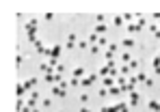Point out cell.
<instances>
[{"label": "cell", "instance_id": "34", "mask_svg": "<svg viewBox=\"0 0 160 112\" xmlns=\"http://www.w3.org/2000/svg\"><path fill=\"white\" fill-rule=\"evenodd\" d=\"M158 26H160V24H158Z\"/></svg>", "mask_w": 160, "mask_h": 112}, {"label": "cell", "instance_id": "6", "mask_svg": "<svg viewBox=\"0 0 160 112\" xmlns=\"http://www.w3.org/2000/svg\"><path fill=\"white\" fill-rule=\"evenodd\" d=\"M95 80H97V76H95V73H91V76H89V78H84L80 84H82V86H91V84L95 82Z\"/></svg>", "mask_w": 160, "mask_h": 112}, {"label": "cell", "instance_id": "2", "mask_svg": "<svg viewBox=\"0 0 160 112\" xmlns=\"http://www.w3.org/2000/svg\"><path fill=\"white\" fill-rule=\"evenodd\" d=\"M61 50H63V48H61V45H54V48H50V58H54V60H58V56H61Z\"/></svg>", "mask_w": 160, "mask_h": 112}, {"label": "cell", "instance_id": "16", "mask_svg": "<svg viewBox=\"0 0 160 112\" xmlns=\"http://www.w3.org/2000/svg\"><path fill=\"white\" fill-rule=\"evenodd\" d=\"M102 112H119V108H117V106H104Z\"/></svg>", "mask_w": 160, "mask_h": 112}, {"label": "cell", "instance_id": "28", "mask_svg": "<svg viewBox=\"0 0 160 112\" xmlns=\"http://www.w3.org/2000/svg\"><path fill=\"white\" fill-rule=\"evenodd\" d=\"M22 60H24V58H22V54H17V56H15V67H19V65H22Z\"/></svg>", "mask_w": 160, "mask_h": 112}, {"label": "cell", "instance_id": "30", "mask_svg": "<svg viewBox=\"0 0 160 112\" xmlns=\"http://www.w3.org/2000/svg\"><path fill=\"white\" fill-rule=\"evenodd\" d=\"M63 71H65V65H58V67H56V76H61Z\"/></svg>", "mask_w": 160, "mask_h": 112}, {"label": "cell", "instance_id": "15", "mask_svg": "<svg viewBox=\"0 0 160 112\" xmlns=\"http://www.w3.org/2000/svg\"><path fill=\"white\" fill-rule=\"evenodd\" d=\"M22 108H24V97H17V103H15V110L22 112Z\"/></svg>", "mask_w": 160, "mask_h": 112}, {"label": "cell", "instance_id": "9", "mask_svg": "<svg viewBox=\"0 0 160 112\" xmlns=\"http://www.w3.org/2000/svg\"><path fill=\"white\" fill-rule=\"evenodd\" d=\"M35 84H37V78H30V80H26V82H24V88H26V91H30Z\"/></svg>", "mask_w": 160, "mask_h": 112}, {"label": "cell", "instance_id": "23", "mask_svg": "<svg viewBox=\"0 0 160 112\" xmlns=\"http://www.w3.org/2000/svg\"><path fill=\"white\" fill-rule=\"evenodd\" d=\"M119 93H121V86H112L110 88V95H119Z\"/></svg>", "mask_w": 160, "mask_h": 112}, {"label": "cell", "instance_id": "24", "mask_svg": "<svg viewBox=\"0 0 160 112\" xmlns=\"http://www.w3.org/2000/svg\"><path fill=\"white\" fill-rule=\"evenodd\" d=\"M117 108H119V112H128V103H117Z\"/></svg>", "mask_w": 160, "mask_h": 112}, {"label": "cell", "instance_id": "4", "mask_svg": "<svg viewBox=\"0 0 160 112\" xmlns=\"http://www.w3.org/2000/svg\"><path fill=\"white\" fill-rule=\"evenodd\" d=\"M134 43H136V41L132 39V37H126V39L121 41V45H123L126 50H132V48H134Z\"/></svg>", "mask_w": 160, "mask_h": 112}, {"label": "cell", "instance_id": "12", "mask_svg": "<svg viewBox=\"0 0 160 112\" xmlns=\"http://www.w3.org/2000/svg\"><path fill=\"white\" fill-rule=\"evenodd\" d=\"M147 108H149V110H154V112H160V103H158V101H149V103H147Z\"/></svg>", "mask_w": 160, "mask_h": 112}, {"label": "cell", "instance_id": "1", "mask_svg": "<svg viewBox=\"0 0 160 112\" xmlns=\"http://www.w3.org/2000/svg\"><path fill=\"white\" fill-rule=\"evenodd\" d=\"M24 28H26V32H28V41L35 43V41H37V20H30Z\"/></svg>", "mask_w": 160, "mask_h": 112}, {"label": "cell", "instance_id": "27", "mask_svg": "<svg viewBox=\"0 0 160 112\" xmlns=\"http://www.w3.org/2000/svg\"><path fill=\"white\" fill-rule=\"evenodd\" d=\"M106 95H108L106 88H100V91H97V97H106Z\"/></svg>", "mask_w": 160, "mask_h": 112}, {"label": "cell", "instance_id": "3", "mask_svg": "<svg viewBox=\"0 0 160 112\" xmlns=\"http://www.w3.org/2000/svg\"><path fill=\"white\" fill-rule=\"evenodd\" d=\"M65 48H67V50H74V48H76V34H74V32H69V37H67V43H65Z\"/></svg>", "mask_w": 160, "mask_h": 112}, {"label": "cell", "instance_id": "31", "mask_svg": "<svg viewBox=\"0 0 160 112\" xmlns=\"http://www.w3.org/2000/svg\"><path fill=\"white\" fill-rule=\"evenodd\" d=\"M97 45H100V48H102V45H108V41L104 39V37H100V43H97Z\"/></svg>", "mask_w": 160, "mask_h": 112}, {"label": "cell", "instance_id": "22", "mask_svg": "<svg viewBox=\"0 0 160 112\" xmlns=\"http://www.w3.org/2000/svg\"><path fill=\"white\" fill-rule=\"evenodd\" d=\"M121 60H126V65H130V60H132V56H130V52H126L121 56Z\"/></svg>", "mask_w": 160, "mask_h": 112}, {"label": "cell", "instance_id": "25", "mask_svg": "<svg viewBox=\"0 0 160 112\" xmlns=\"http://www.w3.org/2000/svg\"><path fill=\"white\" fill-rule=\"evenodd\" d=\"M151 65H154V69H158L160 67V56H156V58L151 60Z\"/></svg>", "mask_w": 160, "mask_h": 112}, {"label": "cell", "instance_id": "20", "mask_svg": "<svg viewBox=\"0 0 160 112\" xmlns=\"http://www.w3.org/2000/svg\"><path fill=\"white\" fill-rule=\"evenodd\" d=\"M139 65H141V60H136V58L130 60V69H139Z\"/></svg>", "mask_w": 160, "mask_h": 112}, {"label": "cell", "instance_id": "26", "mask_svg": "<svg viewBox=\"0 0 160 112\" xmlns=\"http://www.w3.org/2000/svg\"><path fill=\"white\" fill-rule=\"evenodd\" d=\"M145 80H147L145 73H139V76H136V82H145Z\"/></svg>", "mask_w": 160, "mask_h": 112}, {"label": "cell", "instance_id": "11", "mask_svg": "<svg viewBox=\"0 0 160 112\" xmlns=\"http://www.w3.org/2000/svg\"><path fill=\"white\" fill-rule=\"evenodd\" d=\"M115 86V78H104V88H112Z\"/></svg>", "mask_w": 160, "mask_h": 112}, {"label": "cell", "instance_id": "17", "mask_svg": "<svg viewBox=\"0 0 160 112\" xmlns=\"http://www.w3.org/2000/svg\"><path fill=\"white\" fill-rule=\"evenodd\" d=\"M112 24H115V26H123V17H121V15L112 17Z\"/></svg>", "mask_w": 160, "mask_h": 112}, {"label": "cell", "instance_id": "8", "mask_svg": "<svg viewBox=\"0 0 160 112\" xmlns=\"http://www.w3.org/2000/svg\"><path fill=\"white\" fill-rule=\"evenodd\" d=\"M106 30H108V26H106V24H97L95 28H93V32H97V34H104Z\"/></svg>", "mask_w": 160, "mask_h": 112}, {"label": "cell", "instance_id": "32", "mask_svg": "<svg viewBox=\"0 0 160 112\" xmlns=\"http://www.w3.org/2000/svg\"><path fill=\"white\" fill-rule=\"evenodd\" d=\"M80 112H91V110H89V108H80Z\"/></svg>", "mask_w": 160, "mask_h": 112}, {"label": "cell", "instance_id": "21", "mask_svg": "<svg viewBox=\"0 0 160 112\" xmlns=\"http://www.w3.org/2000/svg\"><path fill=\"white\" fill-rule=\"evenodd\" d=\"M87 48H91L89 41H80V43H78V50H87Z\"/></svg>", "mask_w": 160, "mask_h": 112}, {"label": "cell", "instance_id": "19", "mask_svg": "<svg viewBox=\"0 0 160 112\" xmlns=\"http://www.w3.org/2000/svg\"><path fill=\"white\" fill-rule=\"evenodd\" d=\"M100 76H110V67H108V65L102 67V69H100Z\"/></svg>", "mask_w": 160, "mask_h": 112}, {"label": "cell", "instance_id": "7", "mask_svg": "<svg viewBox=\"0 0 160 112\" xmlns=\"http://www.w3.org/2000/svg\"><path fill=\"white\" fill-rule=\"evenodd\" d=\"M52 95H54V97H65V88L54 86V88H52Z\"/></svg>", "mask_w": 160, "mask_h": 112}, {"label": "cell", "instance_id": "18", "mask_svg": "<svg viewBox=\"0 0 160 112\" xmlns=\"http://www.w3.org/2000/svg\"><path fill=\"white\" fill-rule=\"evenodd\" d=\"M121 17H123V22H128V24H132V20H134L132 13H126V15H121Z\"/></svg>", "mask_w": 160, "mask_h": 112}, {"label": "cell", "instance_id": "5", "mask_svg": "<svg viewBox=\"0 0 160 112\" xmlns=\"http://www.w3.org/2000/svg\"><path fill=\"white\" fill-rule=\"evenodd\" d=\"M139 101H141V95H139L136 91H132V93H130V106H136Z\"/></svg>", "mask_w": 160, "mask_h": 112}, {"label": "cell", "instance_id": "33", "mask_svg": "<svg viewBox=\"0 0 160 112\" xmlns=\"http://www.w3.org/2000/svg\"><path fill=\"white\" fill-rule=\"evenodd\" d=\"M33 112H41V110H37V108H33Z\"/></svg>", "mask_w": 160, "mask_h": 112}, {"label": "cell", "instance_id": "10", "mask_svg": "<svg viewBox=\"0 0 160 112\" xmlns=\"http://www.w3.org/2000/svg\"><path fill=\"white\" fill-rule=\"evenodd\" d=\"M24 93H26L24 84H17V86H15V95H17V97H24Z\"/></svg>", "mask_w": 160, "mask_h": 112}, {"label": "cell", "instance_id": "14", "mask_svg": "<svg viewBox=\"0 0 160 112\" xmlns=\"http://www.w3.org/2000/svg\"><path fill=\"white\" fill-rule=\"evenodd\" d=\"M130 71H132V69H130V65H123V67L119 69V73H121V76H130Z\"/></svg>", "mask_w": 160, "mask_h": 112}, {"label": "cell", "instance_id": "13", "mask_svg": "<svg viewBox=\"0 0 160 112\" xmlns=\"http://www.w3.org/2000/svg\"><path fill=\"white\" fill-rule=\"evenodd\" d=\"M82 76H84V69L82 67H76V69H74V78H82Z\"/></svg>", "mask_w": 160, "mask_h": 112}, {"label": "cell", "instance_id": "29", "mask_svg": "<svg viewBox=\"0 0 160 112\" xmlns=\"http://www.w3.org/2000/svg\"><path fill=\"white\" fill-rule=\"evenodd\" d=\"M89 50H91V54H100V45H91Z\"/></svg>", "mask_w": 160, "mask_h": 112}]
</instances>
